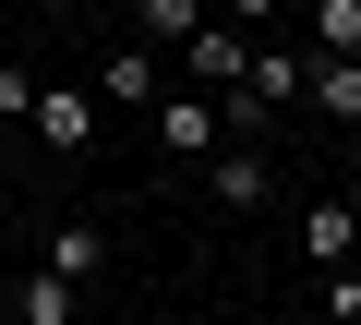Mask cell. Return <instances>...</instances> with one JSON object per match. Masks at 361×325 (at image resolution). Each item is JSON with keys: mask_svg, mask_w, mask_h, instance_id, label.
Instances as JSON below:
<instances>
[{"mask_svg": "<svg viewBox=\"0 0 361 325\" xmlns=\"http://www.w3.org/2000/svg\"><path fill=\"white\" fill-rule=\"evenodd\" d=\"M109 97H121V109H157V49H145V37L109 49Z\"/></svg>", "mask_w": 361, "mask_h": 325, "instance_id": "cell-9", "label": "cell"}, {"mask_svg": "<svg viewBox=\"0 0 361 325\" xmlns=\"http://www.w3.org/2000/svg\"><path fill=\"white\" fill-rule=\"evenodd\" d=\"M205 193H217V205H241V217H253V205H265V193H277V157H265V145H217V169H205Z\"/></svg>", "mask_w": 361, "mask_h": 325, "instance_id": "cell-3", "label": "cell"}, {"mask_svg": "<svg viewBox=\"0 0 361 325\" xmlns=\"http://www.w3.org/2000/svg\"><path fill=\"white\" fill-rule=\"evenodd\" d=\"M325 313H337V325H361V253H349V265H325Z\"/></svg>", "mask_w": 361, "mask_h": 325, "instance_id": "cell-13", "label": "cell"}, {"mask_svg": "<svg viewBox=\"0 0 361 325\" xmlns=\"http://www.w3.org/2000/svg\"><path fill=\"white\" fill-rule=\"evenodd\" d=\"M157 145H169V157H217V145H229V109H217L205 85H193V97H157Z\"/></svg>", "mask_w": 361, "mask_h": 325, "instance_id": "cell-1", "label": "cell"}, {"mask_svg": "<svg viewBox=\"0 0 361 325\" xmlns=\"http://www.w3.org/2000/svg\"><path fill=\"white\" fill-rule=\"evenodd\" d=\"M0 121H37V73L25 61H0Z\"/></svg>", "mask_w": 361, "mask_h": 325, "instance_id": "cell-14", "label": "cell"}, {"mask_svg": "<svg viewBox=\"0 0 361 325\" xmlns=\"http://www.w3.org/2000/svg\"><path fill=\"white\" fill-rule=\"evenodd\" d=\"M133 13H145V49H180V37H193V0H133Z\"/></svg>", "mask_w": 361, "mask_h": 325, "instance_id": "cell-11", "label": "cell"}, {"mask_svg": "<svg viewBox=\"0 0 361 325\" xmlns=\"http://www.w3.org/2000/svg\"><path fill=\"white\" fill-rule=\"evenodd\" d=\"M301 109L361 121V49H313V61H301Z\"/></svg>", "mask_w": 361, "mask_h": 325, "instance_id": "cell-2", "label": "cell"}, {"mask_svg": "<svg viewBox=\"0 0 361 325\" xmlns=\"http://www.w3.org/2000/svg\"><path fill=\"white\" fill-rule=\"evenodd\" d=\"M301 253H313V265H349V253H361V217H349L337 193H325V205H301Z\"/></svg>", "mask_w": 361, "mask_h": 325, "instance_id": "cell-6", "label": "cell"}, {"mask_svg": "<svg viewBox=\"0 0 361 325\" xmlns=\"http://www.w3.org/2000/svg\"><path fill=\"white\" fill-rule=\"evenodd\" d=\"M313 49H361V0H313Z\"/></svg>", "mask_w": 361, "mask_h": 325, "instance_id": "cell-12", "label": "cell"}, {"mask_svg": "<svg viewBox=\"0 0 361 325\" xmlns=\"http://www.w3.org/2000/svg\"><path fill=\"white\" fill-rule=\"evenodd\" d=\"M13 325H73V277H61V265L13 277Z\"/></svg>", "mask_w": 361, "mask_h": 325, "instance_id": "cell-7", "label": "cell"}, {"mask_svg": "<svg viewBox=\"0 0 361 325\" xmlns=\"http://www.w3.org/2000/svg\"><path fill=\"white\" fill-rule=\"evenodd\" d=\"M241 97H265V109H301V49H253Z\"/></svg>", "mask_w": 361, "mask_h": 325, "instance_id": "cell-8", "label": "cell"}, {"mask_svg": "<svg viewBox=\"0 0 361 325\" xmlns=\"http://www.w3.org/2000/svg\"><path fill=\"white\" fill-rule=\"evenodd\" d=\"M229 13H241V25H277V0H229Z\"/></svg>", "mask_w": 361, "mask_h": 325, "instance_id": "cell-15", "label": "cell"}, {"mask_svg": "<svg viewBox=\"0 0 361 325\" xmlns=\"http://www.w3.org/2000/svg\"><path fill=\"white\" fill-rule=\"evenodd\" d=\"M25 133H37V145H49V157H73V145H85V133H97V109H85V97H73V85H37V121H25Z\"/></svg>", "mask_w": 361, "mask_h": 325, "instance_id": "cell-4", "label": "cell"}, {"mask_svg": "<svg viewBox=\"0 0 361 325\" xmlns=\"http://www.w3.org/2000/svg\"><path fill=\"white\" fill-rule=\"evenodd\" d=\"M180 49H193V85H205V97H241V73H253V49H241V37H205V25H193Z\"/></svg>", "mask_w": 361, "mask_h": 325, "instance_id": "cell-5", "label": "cell"}, {"mask_svg": "<svg viewBox=\"0 0 361 325\" xmlns=\"http://www.w3.org/2000/svg\"><path fill=\"white\" fill-rule=\"evenodd\" d=\"M49 265H61V277H73V289H85V277H97V265H109V241H97V229H85V217H73V229H49Z\"/></svg>", "mask_w": 361, "mask_h": 325, "instance_id": "cell-10", "label": "cell"}]
</instances>
